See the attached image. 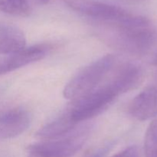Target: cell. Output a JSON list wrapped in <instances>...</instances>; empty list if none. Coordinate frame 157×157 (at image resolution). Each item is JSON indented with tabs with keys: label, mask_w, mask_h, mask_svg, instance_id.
Returning <instances> with one entry per match:
<instances>
[{
	"label": "cell",
	"mask_w": 157,
	"mask_h": 157,
	"mask_svg": "<svg viewBox=\"0 0 157 157\" xmlns=\"http://www.w3.org/2000/svg\"><path fill=\"white\" fill-rule=\"evenodd\" d=\"M115 62L114 55H106L84 67L65 85L63 90L64 98L73 101L93 91L113 70Z\"/></svg>",
	"instance_id": "cell-2"
},
{
	"label": "cell",
	"mask_w": 157,
	"mask_h": 157,
	"mask_svg": "<svg viewBox=\"0 0 157 157\" xmlns=\"http://www.w3.org/2000/svg\"><path fill=\"white\" fill-rule=\"evenodd\" d=\"M146 157H157V118L152 121L147 127L144 139Z\"/></svg>",
	"instance_id": "cell-13"
},
{
	"label": "cell",
	"mask_w": 157,
	"mask_h": 157,
	"mask_svg": "<svg viewBox=\"0 0 157 157\" xmlns=\"http://www.w3.org/2000/svg\"><path fill=\"white\" fill-rule=\"evenodd\" d=\"M50 49L49 44H38L0 58V76L43 59Z\"/></svg>",
	"instance_id": "cell-7"
},
{
	"label": "cell",
	"mask_w": 157,
	"mask_h": 157,
	"mask_svg": "<svg viewBox=\"0 0 157 157\" xmlns=\"http://www.w3.org/2000/svg\"><path fill=\"white\" fill-rule=\"evenodd\" d=\"M29 157H35V156H30V155H29Z\"/></svg>",
	"instance_id": "cell-17"
},
{
	"label": "cell",
	"mask_w": 157,
	"mask_h": 157,
	"mask_svg": "<svg viewBox=\"0 0 157 157\" xmlns=\"http://www.w3.org/2000/svg\"><path fill=\"white\" fill-rule=\"evenodd\" d=\"M100 38L111 47L134 55L147 54L156 44V32L150 20L132 13L121 22H96Z\"/></svg>",
	"instance_id": "cell-1"
},
{
	"label": "cell",
	"mask_w": 157,
	"mask_h": 157,
	"mask_svg": "<svg viewBox=\"0 0 157 157\" xmlns=\"http://www.w3.org/2000/svg\"><path fill=\"white\" fill-rule=\"evenodd\" d=\"M121 94L110 79L80 99L71 101L67 109L78 124L98 116L107 110Z\"/></svg>",
	"instance_id": "cell-3"
},
{
	"label": "cell",
	"mask_w": 157,
	"mask_h": 157,
	"mask_svg": "<svg viewBox=\"0 0 157 157\" xmlns=\"http://www.w3.org/2000/svg\"><path fill=\"white\" fill-rule=\"evenodd\" d=\"M0 12L15 16L26 17L32 12L29 0H0Z\"/></svg>",
	"instance_id": "cell-12"
},
{
	"label": "cell",
	"mask_w": 157,
	"mask_h": 157,
	"mask_svg": "<svg viewBox=\"0 0 157 157\" xmlns=\"http://www.w3.org/2000/svg\"><path fill=\"white\" fill-rule=\"evenodd\" d=\"M89 131V127H83L57 139L35 143L27 147L28 153L35 157H71L82 148Z\"/></svg>",
	"instance_id": "cell-4"
},
{
	"label": "cell",
	"mask_w": 157,
	"mask_h": 157,
	"mask_svg": "<svg viewBox=\"0 0 157 157\" xmlns=\"http://www.w3.org/2000/svg\"><path fill=\"white\" fill-rule=\"evenodd\" d=\"M31 122V113L23 107H0V140L19 136L29 128Z\"/></svg>",
	"instance_id": "cell-6"
},
{
	"label": "cell",
	"mask_w": 157,
	"mask_h": 157,
	"mask_svg": "<svg viewBox=\"0 0 157 157\" xmlns=\"http://www.w3.org/2000/svg\"><path fill=\"white\" fill-rule=\"evenodd\" d=\"M110 80L123 94L136 89L142 83L144 70L136 63L126 62L118 67Z\"/></svg>",
	"instance_id": "cell-9"
},
{
	"label": "cell",
	"mask_w": 157,
	"mask_h": 157,
	"mask_svg": "<svg viewBox=\"0 0 157 157\" xmlns=\"http://www.w3.org/2000/svg\"><path fill=\"white\" fill-rule=\"evenodd\" d=\"M128 111L137 121L155 119L157 117V87L150 86L138 94L130 103Z\"/></svg>",
	"instance_id": "cell-8"
},
{
	"label": "cell",
	"mask_w": 157,
	"mask_h": 157,
	"mask_svg": "<svg viewBox=\"0 0 157 157\" xmlns=\"http://www.w3.org/2000/svg\"><path fill=\"white\" fill-rule=\"evenodd\" d=\"M153 64H154V67L155 69H156V75H157V53L156 54L154 57V60H153Z\"/></svg>",
	"instance_id": "cell-16"
},
{
	"label": "cell",
	"mask_w": 157,
	"mask_h": 157,
	"mask_svg": "<svg viewBox=\"0 0 157 157\" xmlns=\"http://www.w3.org/2000/svg\"><path fill=\"white\" fill-rule=\"evenodd\" d=\"M112 157H140L139 150L136 147L132 146L127 147Z\"/></svg>",
	"instance_id": "cell-14"
},
{
	"label": "cell",
	"mask_w": 157,
	"mask_h": 157,
	"mask_svg": "<svg viewBox=\"0 0 157 157\" xmlns=\"http://www.w3.org/2000/svg\"><path fill=\"white\" fill-rule=\"evenodd\" d=\"M31 3L32 2H35L36 4H39V5H44V4H47V3L49 2L50 0H29Z\"/></svg>",
	"instance_id": "cell-15"
},
{
	"label": "cell",
	"mask_w": 157,
	"mask_h": 157,
	"mask_svg": "<svg viewBox=\"0 0 157 157\" xmlns=\"http://www.w3.org/2000/svg\"><path fill=\"white\" fill-rule=\"evenodd\" d=\"M75 12L92 18L96 22L113 23L124 21L131 12L117 6L98 0H62Z\"/></svg>",
	"instance_id": "cell-5"
},
{
	"label": "cell",
	"mask_w": 157,
	"mask_h": 157,
	"mask_svg": "<svg viewBox=\"0 0 157 157\" xmlns=\"http://www.w3.org/2000/svg\"><path fill=\"white\" fill-rule=\"evenodd\" d=\"M77 125L66 108L55 119L41 127L36 132L35 136L42 140L57 139L70 133Z\"/></svg>",
	"instance_id": "cell-10"
},
{
	"label": "cell",
	"mask_w": 157,
	"mask_h": 157,
	"mask_svg": "<svg viewBox=\"0 0 157 157\" xmlns=\"http://www.w3.org/2000/svg\"><path fill=\"white\" fill-rule=\"evenodd\" d=\"M26 39L21 29L0 22V55H9L24 48Z\"/></svg>",
	"instance_id": "cell-11"
}]
</instances>
